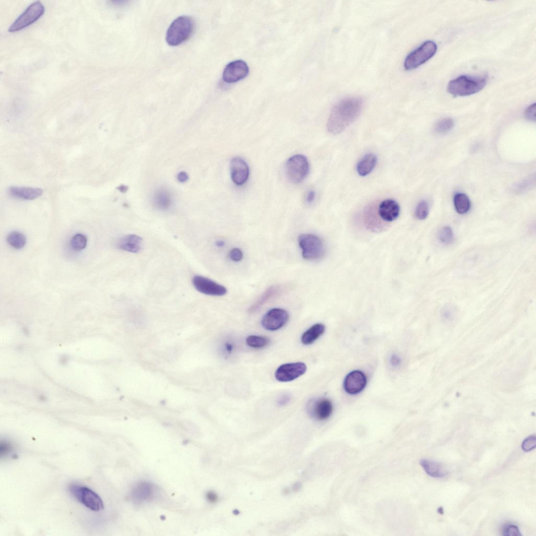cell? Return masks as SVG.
I'll list each match as a JSON object with an SVG mask.
<instances>
[{"instance_id":"3957f363","label":"cell","mask_w":536,"mask_h":536,"mask_svg":"<svg viewBox=\"0 0 536 536\" xmlns=\"http://www.w3.org/2000/svg\"><path fill=\"white\" fill-rule=\"evenodd\" d=\"M194 28V22L191 17L186 16L178 17L167 31L166 37L167 43L173 46L182 44L191 36Z\"/></svg>"},{"instance_id":"603a6c76","label":"cell","mask_w":536,"mask_h":536,"mask_svg":"<svg viewBox=\"0 0 536 536\" xmlns=\"http://www.w3.org/2000/svg\"><path fill=\"white\" fill-rule=\"evenodd\" d=\"M280 288L277 286H271L267 289L261 297L249 309V312L253 313L258 311L264 305L278 294Z\"/></svg>"},{"instance_id":"484cf974","label":"cell","mask_w":536,"mask_h":536,"mask_svg":"<svg viewBox=\"0 0 536 536\" xmlns=\"http://www.w3.org/2000/svg\"><path fill=\"white\" fill-rule=\"evenodd\" d=\"M438 239L440 242L446 245L454 243L455 235L452 228L449 226L441 228L438 232Z\"/></svg>"},{"instance_id":"d6a6232c","label":"cell","mask_w":536,"mask_h":536,"mask_svg":"<svg viewBox=\"0 0 536 536\" xmlns=\"http://www.w3.org/2000/svg\"><path fill=\"white\" fill-rule=\"evenodd\" d=\"M457 314L456 308L451 305H448L444 307L442 310V315L444 318L447 320L453 319Z\"/></svg>"},{"instance_id":"7c38bea8","label":"cell","mask_w":536,"mask_h":536,"mask_svg":"<svg viewBox=\"0 0 536 536\" xmlns=\"http://www.w3.org/2000/svg\"><path fill=\"white\" fill-rule=\"evenodd\" d=\"M249 74V67L243 60H238L229 63L224 69L223 79L227 83L237 82L246 78Z\"/></svg>"},{"instance_id":"52a82bcc","label":"cell","mask_w":536,"mask_h":536,"mask_svg":"<svg viewBox=\"0 0 536 536\" xmlns=\"http://www.w3.org/2000/svg\"><path fill=\"white\" fill-rule=\"evenodd\" d=\"M437 46L433 41H427L410 53L406 58L404 66L410 71L422 65L436 53Z\"/></svg>"},{"instance_id":"d590c367","label":"cell","mask_w":536,"mask_h":536,"mask_svg":"<svg viewBox=\"0 0 536 536\" xmlns=\"http://www.w3.org/2000/svg\"><path fill=\"white\" fill-rule=\"evenodd\" d=\"M526 118L531 121H535V104L530 105L525 111Z\"/></svg>"},{"instance_id":"ffe728a7","label":"cell","mask_w":536,"mask_h":536,"mask_svg":"<svg viewBox=\"0 0 536 536\" xmlns=\"http://www.w3.org/2000/svg\"><path fill=\"white\" fill-rule=\"evenodd\" d=\"M426 473L433 478H443L447 476V472L441 464L429 459H422L419 461Z\"/></svg>"},{"instance_id":"d4e9b609","label":"cell","mask_w":536,"mask_h":536,"mask_svg":"<svg viewBox=\"0 0 536 536\" xmlns=\"http://www.w3.org/2000/svg\"><path fill=\"white\" fill-rule=\"evenodd\" d=\"M7 242L14 248L20 249L26 246L27 239L22 233L18 231H12L8 236Z\"/></svg>"},{"instance_id":"f1b7e54d","label":"cell","mask_w":536,"mask_h":536,"mask_svg":"<svg viewBox=\"0 0 536 536\" xmlns=\"http://www.w3.org/2000/svg\"><path fill=\"white\" fill-rule=\"evenodd\" d=\"M454 125V121L452 119L445 118L437 123L435 131L438 134H445L450 132L453 128Z\"/></svg>"},{"instance_id":"277c9868","label":"cell","mask_w":536,"mask_h":536,"mask_svg":"<svg viewBox=\"0 0 536 536\" xmlns=\"http://www.w3.org/2000/svg\"><path fill=\"white\" fill-rule=\"evenodd\" d=\"M303 258L314 261L322 258L325 252V247L322 240L311 234L301 235L298 239Z\"/></svg>"},{"instance_id":"e575fe53","label":"cell","mask_w":536,"mask_h":536,"mask_svg":"<svg viewBox=\"0 0 536 536\" xmlns=\"http://www.w3.org/2000/svg\"><path fill=\"white\" fill-rule=\"evenodd\" d=\"M230 259L235 262H241L243 259V253L242 251L238 248L232 249L229 253Z\"/></svg>"},{"instance_id":"ab89813d","label":"cell","mask_w":536,"mask_h":536,"mask_svg":"<svg viewBox=\"0 0 536 536\" xmlns=\"http://www.w3.org/2000/svg\"><path fill=\"white\" fill-rule=\"evenodd\" d=\"M316 197L315 191L311 190L309 191L306 196V201L308 203L311 204L314 201Z\"/></svg>"},{"instance_id":"83f0119b","label":"cell","mask_w":536,"mask_h":536,"mask_svg":"<svg viewBox=\"0 0 536 536\" xmlns=\"http://www.w3.org/2000/svg\"><path fill=\"white\" fill-rule=\"evenodd\" d=\"M269 342V339L264 336L251 335L246 339L247 345L253 348H263L267 346Z\"/></svg>"},{"instance_id":"ba28073f","label":"cell","mask_w":536,"mask_h":536,"mask_svg":"<svg viewBox=\"0 0 536 536\" xmlns=\"http://www.w3.org/2000/svg\"><path fill=\"white\" fill-rule=\"evenodd\" d=\"M44 11L45 8L40 2L33 4L15 21L9 32H15L29 27L38 19Z\"/></svg>"},{"instance_id":"7a4b0ae2","label":"cell","mask_w":536,"mask_h":536,"mask_svg":"<svg viewBox=\"0 0 536 536\" xmlns=\"http://www.w3.org/2000/svg\"><path fill=\"white\" fill-rule=\"evenodd\" d=\"M487 81V78L484 76H461L449 83L447 90L455 97L469 96L482 90Z\"/></svg>"},{"instance_id":"ee69618b","label":"cell","mask_w":536,"mask_h":536,"mask_svg":"<svg viewBox=\"0 0 536 536\" xmlns=\"http://www.w3.org/2000/svg\"><path fill=\"white\" fill-rule=\"evenodd\" d=\"M438 512H439V514H440L441 515L444 514V510H443V508H442V507H439L438 508Z\"/></svg>"},{"instance_id":"f35d334b","label":"cell","mask_w":536,"mask_h":536,"mask_svg":"<svg viewBox=\"0 0 536 536\" xmlns=\"http://www.w3.org/2000/svg\"><path fill=\"white\" fill-rule=\"evenodd\" d=\"M390 362L393 367L400 366L401 362V358L397 355H392L390 358Z\"/></svg>"},{"instance_id":"7bdbcfd3","label":"cell","mask_w":536,"mask_h":536,"mask_svg":"<svg viewBox=\"0 0 536 536\" xmlns=\"http://www.w3.org/2000/svg\"><path fill=\"white\" fill-rule=\"evenodd\" d=\"M225 242L223 241H218L216 243V245L218 247H223L225 245Z\"/></svg>"},{"instance_id":"2e32d148","label":"cell","mask_w":536,"mask_h":536,"mask_svg":"<svg viewBox=\"0 0 536 536\" xmlns=\"http://www.w3.org/2000/svg\"><path fill=\"white\" fill-rule=\"evenodd\" d=\"M310 411L313 416L318 420L324 421L332 415L333 406L330 400L321 399L311 403Z\"/></svg>"},{"instance_id":"1f68e13d","label":"cell","mask_w":536,"mask_h":536,"mask_svg":"<svg viewBox=\"0 0 536 536\" xmlns=\"http://www.w3.org/2000/svg\"><path fill=\"white\" fill-rule=\"evenodd\" d=\"M536 437L535 435L530 436L526 438L523 442L522 448L525 452H529L535 448Z\"/></svg>"},{"instance_id":"d6986e66","label":"cell","mask_w":536,"mask_h":536,"mask_svg":"<svg viewBox=\"0 0 536 536\" xmlns=\"http://www.w3.org/2000/svg\"><path fill=\"white\" fill-rule=\"evenodd\" d=\"M378 162L377 156L369 153L363 156L358 162L357 171L359 175L365 177L369 175L375 168Z\"/></svg>"},{"instance_id":"8fae6325","label":"cell","mask_w":536,"mask_h":536,"mask_svg":"<svg viewBox=\"0 0 536 536\" xmlns=\"http://www.w3.org/2000/svg\"><path fill=\"white\" fill-rule=\"evenodd\" d=\"M192 284L198 291L205 295L222 296L227 293L225 287L202 275L195 276L192 278Z\"/></svg>"},{"instance_id":"9c48e42d","label":"cell","mask_w":536,"mask_h":536,"mask_svg":"<svg viewBox=\"0 0 536 536\" xmlns=\"http://www.w3.org/2000/svg\"><path fill=\"white\" fill-rule=\"evenodd\" d=\"M307 370L306 365L303 362L286 363L276 369L275 377L280 382H290L304 375Z\"/></svg>"},{"instance_id":"8d00e7d4","label":"cell","mask_w":536,"mask_h":536,"mask_svg":"<svg viewBox=\"0 0 536 536\" xmlns=\"http://www.w3.org/2000/svg\"><path fill=\"white\" fill-rule=\"evenodd\" d=\"M12 449V446L7 441H2L0 444V456L3 457L8 455Z\"/></svg>"},{"instance_id":"cb8c5ba5","label":"cell","mask_w":536,"mask_h":536,"mask_svg":"<svg viewBox=\"0 0 536 536\" xmlns=\"http://www.w3.org/2000/svg\"><path fill=\"white\" fill-rule=\"evenodd\" d=\"M456 210L460 215L467 213L470 210L471 202L468 197L464 194H457L454 199Z\"/></svg>"},{"instance_id":"9a60e30c","label":"cell","mask_w":536,"mask_h":536,"mask_svg":"<svg viewBox=\"0 0 536 536\" xmlns=\"http://www.w3.org/2000/svg\"><path fill=\"white\" fill-rule=\"evenodd\" d=\"M400 207L398 202L391 199L382 201L378 207V215L385 222H391L400 216Z\"/></svg>"},{"instance_id":"6da1fadb","label":"cell","mask_w":536,"mask_h":536,"mask_svg":"<svg viewBox=\"0 0 536 536\" xmlns=\"http://www.w3.org/2000/svg\"><path fill=\"white\" fill-rule=\"evenodd\" d=\"M363 105L361 98L351 97L338 102L333 108L328 123V131L338 134L353 123L360 114Z\"/></svg>"},{"instance_id":"b9f144b4","label":"cell","mask_w":536,"mask_h":536,"mask_svg":"<svg viewBox=\"0 0 536 536\" xmlns=\"http://www.w3.org/2000/svg\"><path fill=\"white\" fill-rule=\"evenodd\" d=\"M233 347L232 345L230 343H226L225 344V350L229 354L231 353L232 351Z\"/></svg>"},{"instance_id":"74e56055","label":"cell","mask_w":536,"mask_h":536,"mask_svg":"<svg viewBox=\"0 0 536 536\" xmlns=\"http://www.w3.org/2000/svg\"><path fill=\"white\" fill-rule=\"evenodd\" d=\"M291 400V396L288 394H285L281 396L278 399L277 404L279 406H284L288 404Z\"/></svg>"},{"instance_id":"60d3db41","label":"cell","mask_w":536,"mask_h":536,"mask_svg":"<svg viewBox=\"0 0 536 536\" xmlns=\"http://www.w3.org/2000/svg\"><path fill=\"white\" fill-rule=\"evenodd\" d=\"M177 178L180 182H185L188 180L189 177L186 173L181 172L178 174Z\"/></svg>"},{"instance_id":"4316f807","label":"cell","mask_w":536,"mask_h":536,"mask_svg":"<svg viewBox=\"0 0 536 536\" xmlns=\"http://www.w3.org/2000/svg\"><path fill=\"white\" fill-rule=\"evenodd\" d=\"M365 221L366 225L370 229L376 230L379 229V222L377 219L374 207H369L365 214Z\"/></svg>"},{"instance_id":"8992f818","label":"cell","mask_w":536,"mask_h":536,"mask_svg":"<svg viewBox=\"0 0 536 536\" xmlns=\"http://www.w3.org/2000/svg\"><path fill=\"white\" fill-rule=\"evenodd\" d=\"M69 491L77 500L91 510L99 511L104 508L101 498L86 486L72 484L69 486Z\"/></svg>"},{"instance_id":"7402d4cb","label":"cell","mask_w":536,"mask_h":536,"mask_svg":"<svg viewBox=\"0 0 536 536\" xmlns=\"http://www.w3.org/2000/svg\"><path fill=\"white\" fill-rule=\"evenodd\" d=\"M325 327L322 324H316L303 334L301 341L305 345H310L317 340L325 332Z\"/></svg>"},{"instance_id":"44dd1931","label":"cell","mask_w":536,"mask_h":536,"mask_svg":"<svg viewBox=\"0 0 536 536\" xmlns=\"http://www.w3.org/2000/svg\"><path fill=\"white\" fill-rule=\"evenodd\" d=\"M153 200L155 207L162 211L168 210L172 203L170 194L164 189H160L156 191Z\"/></svg>"},{"instance_id":"5b68a950","label":"cell","mask_w":536,"mask_h":536,"mask_svg":"<svg viewBox=\"0 0 536 536\" xmlns=\"http://www.w3.org/2000/svg\"><path fill=\"white\" fill-rule=\"evenodd\" d=\"M285 169L286 175L290 181L294 183H299L309 175V162L304 155H296L289 158Z\"/></svg>"},{"instance_id":"4dcf8cb0","label":"cell","mask_w":536,"mask_h":536,"mask_svg":"<svg viewBox=\"0 0 536 536\" xmlns=\"http://www.w3.org/2000/svg\"><path fill=\"white\" fill-rule=\"evenodd\" d=\"M428 214L429 206L428 203L424 200L419 202L416 208V217L418 220H424L427 218Z\"/></svg>"},{"instance_id":"5bb4252c","label":"cell","mask_w":536,"mask_h":536,"mask_svg":"<svg viewBox=\"0 0 536 536\" xmlns=\"http://www.w3.org/2000/svg\"><path fill=\"white\" fill-rule=\"evenodd\" d=\"M367 382V377L362 372L354 371L345 378L344 388L349 394H358L365 389Z\"/></svg>"},{"instance_id":"4fadbf2b","label":"cell","mask_w":536,"mask_h":536,"mask_svg":"<svg viewBox=\"0 0 536 536\" xmlns=\"http://www.w3.org/2000/svg\"><path fill=\"white\" fill-rule=\"evenodd\" d=\"M231 178L236 185L241 186L248 180L249 168L246 162L241 157L233 158L230 164Z\"/></svg>"},{"instance_id":"e0dca14e","label":"cell","mask_w":536,"mask_h":536,"mask_svg":"<svg viewBox=\"0 0 536 536\" xmlns=\"http://www.w3.org/2000/svg\"><path fill=\"white\" fill-rule=\"evenodd\" d=\"M143 240L137 235H128L122 238L118 243V247L124 251L137 253L142 248Z\"/></svg>"},{"instance_id":"30bf717a","label":"cell","mask_w":536,"mask_h":536,"mask_svg":"<svg viewBox=\"0 0 536 536\" xmlns=\"http://www.w3.org/2000/svg\"><path fill=\"white\" fill-rule=\"evenodd\" d=\"M289 319V315L287 311L281 308H274L263 316L262 324L266 330L275 331L283 328Z\"/></svg>"},{"instance_id":"ac0fdd59","label":"cell","mask_w":536,"mask_h":536,"mask_svg":"<svg viewBox=\"0 0 536 536\" xmlns=\"http://www.w3.org/2000/svg\"><path fill=\"white\" fill-rule=\"evenodd\" d=\"M10 194L18 199L26 200H32L40 197L43 190L40 188L29 187H16L12 186L9 189Z\"/></svg>"},{"instance_id":"836d02e7","label":"cell","mask_w":536,"mask_h":536,"mask_svg":"<svg viewBox=\"0 0 536 536\" xmlns=\"http://www.w3.org/2000/svg\"><path fill=\"white\" fill-rule=\"evenodd\" d=\"M503 535L508 536H520L522 534L518 528L515 525H508L503 529Z\"/></svg>"},{"instance_id":"f546056e","label":"cell","mask_w":536,"mask_h":536,"mask_svg":"<svg viewBox=\"0 0 536 536\" xmlns=\"http://www.w3.org/2000/svg\"><path fill=\"white\" fill-rule=\"evenodd\" d=\"M87 238L81 234H77L74 235L71 241V246L76 251H80L84 249L87 246Z\"/></svg>"}]
</instances>
